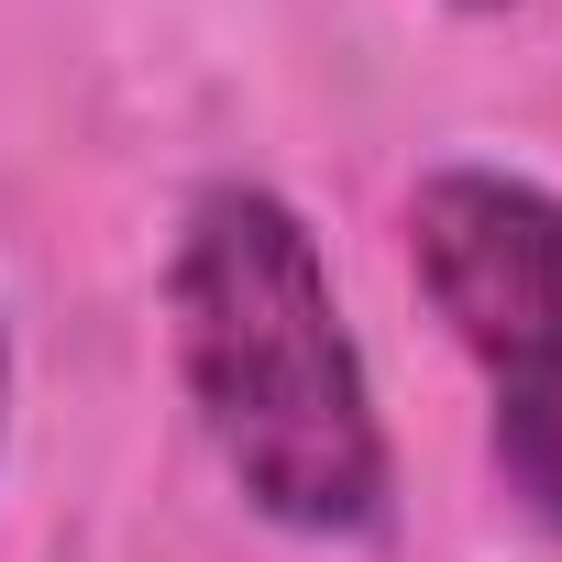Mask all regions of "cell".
I'll list each match as a JSON object with an SVG mask.
<instances>
[{
  "label": "cell",
  "instance_id": "3957f363",
  "mask_svg": "<svg viewBox=\"0 0 562 562\" xmlns=\"http://www.w3.org/2000/svg\"><path fill=\"white\" fill-rule=\"evenodd\" d=\"M0 408H12V342H0Z\"/></svg>",
  "mask_w": 562,
  "mask_h": 562
},
{
  "label": "cell",
  "instance_id": "6da1fadb",
  "mask_svg": "<svg viewBox=\"0 0 562 562\" xmlns=\"http://www.w3.org/2000/svg\"><path fill=\"white\" fill-rule=\"evenodd\" d=\"M166 321H177L188 408L254 518L299 540H353L386 518V430H375L364 353L342 331L321 232L276 188L221 177L188 199Z\"/></svg>",
  "mask_w": 562,
  "mask_h": 562
},
{
  "label": "cell",
  "instance_id": "277c9868",
  "mask_svg": "<svg viewBox=\"0 0 562 562\" xmlns=\"http://www.w3.org/2000/svg\"><path fill=\"white\" fill-rule=\"evenodd\" d=\"M474 12H485V0H474Z\"/></svg>",
  "mask_w": 562,
  "mask_h": 562
},
{
  "label": "cell",
  "instance_id": "7a4b0ae2",
  "mask_svg": "<svg viewBox=\"0 0 562 562\" xmlns=\"http://www.w3.org/2000/svg\"><path fill=\"white\" fill-rule=\"evenodd\" d=\"M408 265L496 408V463L562 529V199L540 177L441 166L408 199Z\"/></svg>",
  "mask_w": 562,
  "mask_h": 562
}]
</instances>
